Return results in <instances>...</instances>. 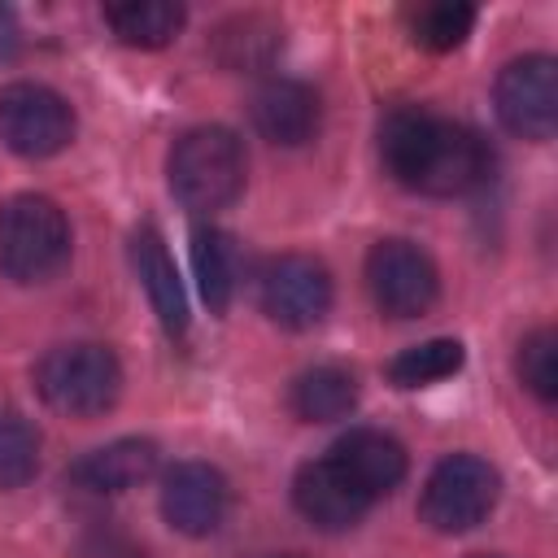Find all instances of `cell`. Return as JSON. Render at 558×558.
Masks as SVG:
<instances>
[{"label":"cell","instance_id":"17","mask_svg":"<svg viewBox=\"0 0 558 558\" xmlns=\"http://www.w3.org/2000/svg\"><path fill=\"white\" fill-rule=\"evenodd\" d=\"M357 405V375L344 366H310L292 384V414L305 423H336Z\"/></svg>","mask_w":558,"mask_h":558},{"label":"cell","instance_id":"9","mask_svg":"<svg viewBox=\"0 0 558 558\" xmlns=\"http://www.w3.org/2000/svg\"><path fill=\"white\" fill-rule=\"evenodd\" d=\"M497 118L510 135L519 140H549L558 126V65L545 52L514 57L501 65L497 87H493Z\"/></svg>","mask_w":558,"mask_h":558},{"label":"cell","instance_id":"18","mask_svg":"<svg viewBox=\"0 0 558 558\" xmlns=\"http://www.w3.org/2000/svg\"><path fill=\"white\" fill-rule=\"evenodd\" d=\"M192 266H196V283H201V296L209 305V314H222L235 296V283H240V248L227 231L218 227H205L192 235Z\"/></svg>","mask_w":558,"mask_h":558},{"label":"cell","instance_id":"2","mask_svg":"<svg viewBox=\"0 0 558 558\" xmlns=\"http://www.w3.org/2000/svg\"><path fill=\"white\" fill-rule=\"evenodd\" d=\"M166 183L192 214L227 209L244 192V144L227 126H192L166 157Z\"/></svg>","mask_w":558,"mask_h":558},{"label":"cell","instance_id":"1","mask_svg":"<svg viewBox=\"0 0 558 558\" xmlns=\"http://www.w3.org/2000/svg\"><path fill=\"white\" fill-rule=\"evenodd\" d=\"M379 157L384 170L423 196H462L484 183L488 148L484 140L423 105H401L379 126Z\"/></svg>","mask_w":558,"mask_h":558},{"label":"cell","instance_id":"12","mask_svg":"<svg viewBox=\"0 0 558 558\" xmlns=\"http://www.w3.org/2000/svg\"><path fill=\"white\" fill-rule=\"evenodd\" d=\"M318 96L310 83H296V78H266L257 92H253V126L279 144V148H301L318 135Z\"/></svg>","mask_w":558,"mask_h":558},{"label":"cell","instance_id":"10","mask_svg":"<svg viewBox=\"0 0 558 558\" xmlns=\"http://www.w3.org/2000/svg\"><path fill=\"white\" fill-rule=\"evenodd\" d=\"M231 510L227 475L209 462H174L161 475V519L183 536H209Z\"/></svg>","mask_w":558,"mask_h":558},{"label":"cell","instance_id":"7","mask_svg":"<svg viewBox=\"0 0 558 558\" xmlns=\"http://www.w3.org/2000/svg\"><path fill=\"white\" fill-rule=\"evenodd\" d=\"M257 305L288 331H310L331 310V275L310 253H279L257 270Z\"/></svg>","mask_w":558,"mask_h":558},{"label":"cell","instance_id":"6","mask_svg":"<svg viewBox=\"0 0 558 558\" xmlns=\"http://www.w3.org/2000/svg\"><path fill=\"white\" fill-rule=\"evenodd\" d=\"M0 140L17 157H52L74 140V109L48 83H9L0 87Z\"/></svg>","mask_w":558,"mask_h":558},{"label":"cell","instance_id":"8","mask_svg":"<svg viewBox=\"0 0 558 558\" xmlns=\"http://www.w3.org/2000/svg\"><path fill=\"white\" fill-rule=\"evenodd\" d=\"M366 288L379 314L388 318H418L440 296L436 262L414 240H379L366 253Z\"/></svg>","mask_w":558,"mask_h":558},{"label":"cell","instance_id":"14","mask_svg":"<svg viewBox=\"0 0 558 558\" xmlns=\"http://www.w3.org/2000/svg\"><path fill=\"white\" fill-rule=\"evenodd\" d=\"M131 270L148 292L157 323L170 336H183L187 331V296H183V283H179V270H174V257H170L161 231L148 222L131 231Z\"/></svg>","mask_w":558,"mask_h":558},{"label":"cell","instance_id":"25","mask_svg":"<svg viewBox=\"0 0 558 558\" xmlns=\"http://www.w3.org/2000/svg\"><path fill=\"white\" fill-rule=\"evenodd\" d=\"M17 39H22V35H17V17H13V9L0 4V61L17 52Z\"/></svg>","mask_w":558,"mask_h":558},{"label":"cell","instance_id":"16","mask_svg":"<svg viewBox=\"0 0 558 558\" xmlns=\"http://www.w3.org/2000/svg\"><path fill=\"white\" fill-rule=\"evenodd\" d=\"M283 48V26L266 13H235L214 26L209 52L222 70H266Z\"/></svg>","mask_w":558,"mask_h":558},{"label":"cell","instance_id":"26","mask_svg":"<svg viewBox=\"0 0 558 558\" xmlns=\"http://www.w3.org/2000/svg\"><path fill=\"white\" fill-rule=\"evenodd\" d=\"M475 558H497V554H475Z\"/></svg>","mask_w":558,"mask_h":558},{"label":"cell","instance_id":"20","mask_svg":"<svg viewBox=\"0 0 558 558\" xmlns=\"http://www.w3.org/2000/svg\"><path fill=\"white\" fill-rule=\"evenodd\" d=\"M462 344L449 340V336H436V340H423V344H410L401 349L392 362H388V379L397 388H427V384H440L449 375L462 371Z\"/></svg>","mask_w":558,"mask_h":558},{"label":"cell","instance_id":"4","mask_svg":"<svg viewBox=\"0 0 558 558\" xmlns=\"http://www.w3.org/2000/svg\"><path fill=\"white\" fill-rule=\"evenodd\" d=\"M70 257V222L52 196L22 192L0 205V270L17 283L52 279Z\"/></svg>","mask_w":558,"mask_h":558},{"label":"cell","instance_id":"13","mask_svg":"<svg viewBox=\"0 0 558 558\" xmlns=\"http://www.w3.org/2000/svg\"><path fill=\"white\" fill-rule=\"evenodd\" d=\"M331 458L340 462V471L375 501L384 493H392L405 471H410V458H405V445L379 427H353L344 432L336 445H331Z\"/></svg>","mask_w":558,"mask_h":558},{"label":"cell","instance_id":"15","mask_svg":"<svg viewBox=\"0 0 558 558\" xmlns=\"http://www.w3.org/2000/svg\"><path fill=\"white\" fill-rule=\"evenodd\" d=\"M153 471H157V445L144 440V436H122V440H109V445L83 453V458L70 466V480H74V488H83V493L113 497V493L140 488Z\"/></svg>","mask_w":558,"mask_h":558},{"label":"cell","instance_id":"24","mask_svg":"<svg viewBox=\"0 0 558 558\" xmlns=\"http://www.w3.org/2000/svg\"><path fill=\"white\" fill-rule=\"evenodd\" d=\"M78 558H148V554L140 545H131L126 536H118V532H96V536L83 541Z\"/></svg>","mask_w":558,"mask_h":558},{"label":"cell","instance_id":"21","mask_svg":"<svg viewBox=\"0 0 558 558\" xmlns=\"http://www.w3.org/2000/svg\"><path fill=\"white\" fill-rule=\"evenodd\" d=\"M410 39L427 52H453L466 44L471 26H475V9L471 4H458V0H432V4H418L410 9Z\"/></svg>","mask_w":558,"mask_h":558},{"label":"cell","instance_id":"19","mask_svg":"<svg viewBox=\"0 0 558 558\" xmlns=\"http://www.w3.org/2000/svg\"><path fill=\"white\" fill-rule=\"evenodd\" d=\"M109 31L131 44V48H161L179 35L183 26V4L170 0H126V4H105Z\"/></svg>","mask_w":558,"mask_h":558},{"label":"cell","instance_id":"22","mask_svg":"<svg viewBox=\"0 0 558 558\" xmlns=\"http://www.w3.org/2000/svg\"><path fill=\"white\" fill-rule=\"evenodd\" d=\"M514 371H519V384L536 397V401H554L558 397V336L549 327H536L523 336L519 353H514Z\"/></svg>","mask_w":558,"mask_h":558},{"label":"cell","instance_id":"5","mask_svg":"<svg viewBox=\"0 0 558 558\" xmlns=\"http://www.w3.org/2000/svg\"><path fill=\"white\" fill-rule=\"evenodd\" d=\"M497 493H501V475L484 458L449 453L427 475L423 497H418V514H423V523L432 532H445V536L471 532V527H480L493 514Z\"/></svg>","mask_w":558,"mask_h":558},{"label":"cell","instance_id":"3","mask_svg":"<svg viewBox=\"0 0 558 558\" xmlns=\"http://www.w3.org/2000/svg\"><path fill=\"white\" fill-rule=\"evenodd\" d=\"M35 388L57 414L96 418V414L113 410V401L122 392V362L113 357L109 344H96V340L57 344L39 357Z\"/></svg>","mask_w":558,"mask_h":558},{"label":"cell","instance_id":"11","mask_svg":"<svg viewBox=\"0 0 558 558\" xmlns=\"http://www.w3.org/2000/svg\"><path fill=\"white\" fill-rule=\"evenodd\" d=\"M292 501H296L301 519L314 523L318 532H349L371 510V497L340 471V462L331 453L305 462L292 475Z\"/></svg>","mask_w":558,"mask_h":558},{"label":"cell","instance_id":"23","mask_svg":"<svg viewBox=\"0 0 558 558\" xmlns=\"http://www.w3.org/2000/svg\"><path fill=\"white\" fill-rule=\"evenodd\" d=\"M35 471H39L35 427L22 414L0 410V488H22L26 480H35Z\"/></svg>","mask_w":558,"mask_h":558}]
</instances>
